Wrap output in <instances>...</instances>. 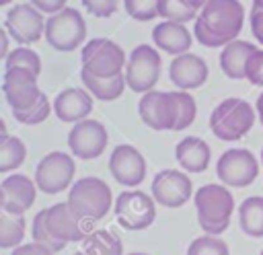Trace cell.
Wrapping results in <instances>:
<instances>
[{"label": "cell", "mask_w": 263, "mask_h": 255, "mask_svg": "<svg viewBox=\"0 0 263 255\" xmlns=\"http://www.w3.org/2000/svg\"><path fill=\"white\" fill-rule=\"evenodd\" d=\"M197 222L205 234L218 236L230 224V216L234 212V197L226 185L208 183L199 187L193 195Z\"/></svg>", "instance_id": "obj_1"}, {"label": "cell", "mask_w": 263, "mask_h": 255, "mask_svg": "<svg viewBox=\"0 0 263 255\" xmlns=\"http://www.w3.org/2000/svg\"><path fill=\"white\" fill-rule=\"evenodd\" d=\"M255 123V109L238 97H228L210 113V130L218 140L236 142L245 138Z\"/></svg>", "instance_id": "obj_2"}, {"label": "cell", "mask_w": 263, "mask_h": 255, "mask_svg": "<svg viewBox=\"0 0 263 255\" xmlns=\"http://www.w3.org/2000/svg\"><path fill=\"white\" fill-rule=\"evenodd\" d=\"M70 208L86 222H95L107 216L113 206L111 187L99 177H82L78 179L68 193Z\"/></svg>", "instance_id": "obj_3"}, {"label": "cell", "mask_w": 263, "mask_h": 255, "mask_svg": "<svg viewBox=\"0 0 263 255\" xmlns=\"http://www.w3.org/2000/svg\"><path fill=\"white\" fill-rule=\"evenodd\" d=\"M197 21L210 29L226 47L242 31L245 8L238 0H208L197 14Z\"/></svg>", "instance_id": "obj_4"}, {"label": "cell", "mask_w": 263, "mask_h": 255, "mask_svg": "<svg viewBox=\"0 0 263 255\" xmlns=\"http://www.w3.org/2000/svg\"><path fill=\"white\" fill-rule=\"evenodd\" d=\"M80 62H82V70L84 72H88L92 76H99V78L119 76L121 68L127 64L123 49L115 41H111L107 37L90 39L82 47Z\"/></svg>", "instance_id": "obj_5"}, {"label": "cell", "mask_w": 263, "mask_h": 255, "mask_svg": "<svg viewBox=\"0 0 263 255\" xmlns=\"http://www.w3.org/2000/svg\"><path fill=\"white\" fill-rule=\"evenodd\" d=\"M86 39V23L76 8H64L45 21V41L58 51H74Z\"/></svg>", "instance_id": "obj_6"}, {"label": "cell", "mask_w": 263, "mask_h": 255, "mask_svg": "<svg viewBox=\"0 0 263 255\" xmlns=\"http://www.w3.org/2000/svg\"><path fill=\"white\" fill-rule=\"evenodd\" d=\"M154 204V197L140 189L121 191L115 199V218L125 230H144L156 218Z\"/></svg>", "instance_id": "obj_7"}, {"label": "cell", "mask_w": 263, "mask_h": 255, "mask_svg": "<svg viewBox=\"0 0 263 255\" xmlns=\"http://www.w3.org/2000/svg\"><path fill=\"white\" fill-rule=\"evenodd\" d=\"M160 78V53L142 43L132 49L125 64V82L134 93H150Z\"/></svg>", "instance_id": "obj_8"}, {"label": "cell", "mask_w": 263, "mask_h": 255, "mask_svg": "<svg viewBox=\"0 0 263 255\" xmlns=\"http://www.w3.org/2000/svg\"><path fill=\"white\" fill-rule=\"evenodd\" d=\"M74 171H76V165L70 154L60 152V150L49 152L37 162V169H35L37 189L49 195L62 193L66 191V187H70L74 179Z\"/></svg>", "instance_id": "obj_9"}, {"label": "cell", "mask_w": 263, "mask_h": 255, "mask_svg": "<svg viewBox=\"0 0 263 255\" xmlns=\"http://www.w3.org/2000/svg\"><path fill=\"white\" fill-rule=\"evenodd\" d=\"M218 179L226 187H247L259 175V162L247 148H230L216 162Z\"/></svg>", "instance_id": "obj_10"}, {"label": "cell", "mask_w": 263, "mask_h": 255, "mask_svg": "<svg viewBox=\"0 0 263 255\" xmlns=\"http://www.w3.org/2000/svg\"><path fill=\"white\" fill-rule=\"evenodd\" d=\"M2 93L6 103L12 111H27L31 109L39 97L43 95L37 86V74L27 68H10L4 70L2 78Z\"/></svg>", "instance_id": "obj_11"}, {"label": "cell", "mask_w": 263, "mask_h": 255, "mask_svg": "<svg viewBox=\"0 0 263 255\" xmlns=\"http://www.w3.org/2000/svg\"><path fill=\"white\" fill-rule=\"evenodd\" d=\"M138 113L142 121L156 132L173 130L177 125V97L175 90H150L138 103Z\"/></svg>", "instance_id": "obj_12"}, {"label": "cell", "mask_w": 263, "mask_h": 255, "mask_svg": "<svg viewBox=\"0 0 263 255\" xmlns=\"http://www.w3.org/2000/svg\"><path fill=\"white\" fill-rule=\"evenodd\" d=\"M109 136L101 121L97 119H84L74 123V128L68 134V148L76 158L92 160L101 156L107 148Z\"/></svg>", "instance_id": "obj_13"}, {"label": "cell", "mask_w": 263, "mask_h": 255, "mask_svg": "<svg viewBox=\"0 0 263 255\" xmlns=\"http://www.w3.org/2000/svg\"><path fill=\"white\" fill-rule=\"evenodd\" d=\"M47 228L62 243H80L92 232V222L82 220L68 202L53 204L47 208Z\"/></svg>", "instance_id": "obj_14"}, {"label": "cell", "mask_w": 263, "mask_h": 255, "mask_svg": "<svg viewBox=\"0 0 263 255\" xmlns=\"http://www.w3.org/2000/svg\"><path fill=\"white\" fill-rule=\"evenodd\" d=\"M4 29L10 37L21 45H31L45 35L43 12H39L33 4H16L6 12Z\"/></svg>", "instance_id": "obj_15"}, {"label": "cell", "mask_w": 263, "mask_h": 255, "mask_svg": "<svg viewBox=\"0 0 263 255\" xmlns=\"http://www.w3.org/2000/svg\"><path fill=\"white\" fill-rule=\"evenodd\" d=\"M150 189L154 202H158L164 208H181L193 195L191 179L177 169H164L156 173Z\"/></svg>", "instance_id": "obj_16"}, {"label": "cell", "mask_w": 263, "mask_h": 255, "mask_svg": "<svg viewBox=\"0 0 263 255\" xmlns=\"http://www.w3.org/2000/svg\"><path fill=\"white\" fill-rule=\"evenodd\" d=\"M109 171L113 179L125 187H138L146 179V160L132 144H119L109 156Z\"/></svg>", "instance_id": "obj_17"}, {"label": "cell", "mask_w": 263, "mask_h": 255, "mask_svg": "<svg viewBox=\"0 0 263 255\" xmlns=\"http://www.w3.org/2000/svg\"><path fill=\"white\" fill-rule=\"evenodd\" d=\"M37 197V183L27 175L14 173L6 177L0 185V206L4 214L23 216Z\"/></svg>", "instance_id": "obj_18"}, {"label": "cell", "mask_w": 263, "mask_h": 255, "mask_svg": "<svg viewBox=\"0 0 263 255\" xmlns=\"http://www.w3.org/2000/svg\"><path fill=\"white\" fill-rule=\"evenodd\" d=\"M168 76L179 90H193L203 86V82L208 80V64L203 58L187 51L171 62Z\"/></svg>", "instance_id": "obj_19"}, {"label": "cell", "mask_w": 263, "mask_h": 255, "mask_svg": "<svg viewBox=\"0 0 263 255\" xmlns=\"http://www.w3.org/2000/svg\"><path fill=\"white\" fill-rule=\"evenodd\" d=\"M92 111V95L84 88H64L53 99V113L60 121L78 123Z\"/></svg>", "instance_id": "obj_20"}, {"label": "cell", "mask_w": 263, "mask_h": 255, "mask_svg": "<svg viewBox=\"0 0 263 255\" xmlns=\"http://www.w3.org/2000/svg\"><path fill=\"white\" fill-rule=\"evenodd\" d=\"M175 158L185 171L203 173L210 167L212 150L205 140H201L197 136H187L175 146Z\"/></svg>", "instance_id": "obj_21"}, {"label": "cell", "mask_w": 263, "mask_h": 255, "mask_svg": "<svg viewBox=\"0 0 263 255\" xmlns=\"http://www.w3.org/2000/svg\"><path fill=\"white\" fill-rule=\"evenodd\" d=\"M152 41L158 49L173 53L177 58L181 53H187V49L191 47V33L181 23L162 21L152 29Z\"/></svg>", "instance_id": "obj_22"}, {"label": "cell", "mask_w": 263, "mask_h": 255, "mask_svg": "<svg viewBox=\"0 0 263 255\" xmlns=\"http://www.w3.org/2000/svg\"><path fill=\"white\" fill-rule=\"evenodd\" d=\"M257 47L249 41H242V39H234L230 41L226 47H222V53H220V68L222 72L232 78V80H242L247 76V62H249V56L255 51Z\"/></svg>", "instance_id": "obj_23"}, {"label": "cell", "mask_w": 263, "mask_h": 255, "mask_svg": "<svg viewBox=\"0 0 263 255\" xmlns=\"http://www.w3.org/2000/svg\"><path fill=\"white\" fill-rule=\"evenodd\" d=\"M80 80L84 84V88L99 101H115L121 97L123 88H125V74H119V76H113V78H99V76H92L84 70H80Z\"/></svg>", "instance_id": "obj_24"}, {"label": "cell", "mask_w": 263, "mask_h": 255, "mask_svg": "<svg viewBox=\"0 0 263 255\" xmlns=\"http://www.w3.org/2000/svg\"><path fill=\"white\" fill-rule=\"evenodd\" d=\"M74 255H123V243L111 230H92Z\"/></svg>", "instance_id": "obj_25"}, {"label": "cell", "mask_w": 263, "mask_h": 255, "mask_svg": "<svg viewBox=\"0 0 263 255\" xmlns=\"http://www.w3.org/2000/svg\"><path fill=\"white\" fill-rule=\"evenodd\" d=\"M238 224L247 236H263V197L251 195L238 206Z\"/></svg>", "instance_id": "obj_26"}, {"label": "cell", "mask_w": 263, "mask_h": 255, "mask_svg": "<svg viewBox=\"0 0 263 255\" xmlns=\"http://www.w3.org/2000/svg\"><path fill=\"white\" fill-rule=\"evenodd\" d=\"M25 156H27V146L21 138L16 136L0 138V171L2 173L14 171L16 167H21L25 162Z\"/></svg>", "instance_id": "obj_27"}, {"label": "cell", "mask_w": 263, "mask_h": 255, "mask_svg": "<svg viewBox=\"0 0 263 255\" xmlns=\"http://www.w3.org/2000/svg\"><path fill=\"white\" fill-rule=\"evenodd\" d=\"M25 218L2 214L0 216V247L2 249H16L25 239Z\"/></svg>", "instance_id": "obj_28"}, {"label": "cell", "mask_w": 263, "mask_h": 255, "mask_svg": "<svg viewBox=\"0 0 263 255\" xmlns=\"http://www.w3.org/2000/svg\"><path fill=\"white\" fill-rule=\"evenodd\" d=\"M197 14L195 8H191L185 0H158V16L171 23H189Z\"/></svg>", "instance_id": "obj_29"}, {"label": "cell", "mask_w": 263, "mask_h": 255, "mask_svg": "<svg viewBox=\"0 0 263 255\" xmlns=\"http://www.w3.org/2000/svg\"><path fill=\"white\" fill-rule=\"evenodd\" d=\"M47 208H43V210H39L37 214H35V218H33V226H31V234H33V241L35 243H39V245H45L47 249H51L53 253H58V251H62L64 247H66V243H62V241H58L51 232H49V228H47Z\"/></svg>", "instance_id": "obj_30"}, {"label": "cell", "mask_w": 263, "mask_h": 255, "mask_svg": "<svg viewBox=\"0 0 263 255\" xmlns=\"http://www.w3.org/2000/svg\"><path fill=\"white\" fill-rule=\"evenodd\" d=\"M10 68H27V70H31L39 76L41 58L37 56V51L29 49V47H14L8 53V58L4 60V70H10Z\"/></svg>", "instance_id": "obj_31"}, {"label": "cell", "mask_w": 263, "mask_h": 255, "mask_svg": "<svg viewBox=\"0 0 263 255\" xmlns=\"http://www.w3.org/2000/svg\"><path fill=\"white\" fill-rule=\"evenodd\" d=\"M187 255H230V249L220 236L201 234L189 243Z\"/></svg>", "instance_id": "obj_32"}, {"label": "cell", "mask_w": 263, "mask_h": 255, "mask_svg": "<svg viewBox=\"0 0 263 255\" xmlns=\"http://www.w3.org/2000/svg\"><path fill=\"white\" fill-rule=\"evenodd\" d=\"M175 97H177V125H175V132H181V130H185L193 123L195 113H197V105H195V99L187 90H175Z\"/></svg>", "instance_id": "obj_33"}, {"label": "cell", "mask_w": 263, "mask_h": 255, "mask_svg": "<svg viewBox=\"0 0 263 255\" xmlns=\"http://www.w3.org/2000/svg\"><path fill=\"white\" fill-rule=\"evenodd\" d=\"M51 111H53V105H49V99H47L45 95H41L39 101H37L31 109H27V111H12V115H14V119H16L18 123L37 125V123L45 121Z\"/></svg>", "instance_id": "obj_34"}, {"label": "cell", "mask_w": 263, "mask_h": 255, "mask_svg": "<svg viewBox=\"0 0 263 255\" xmlns=\"http://www.w3.org/2000/svg\"><path fill=\"white\" fill-rule=\"evenodd\" d=\"M123 6L136 21H152L158 16V0H123Z\"/></svg>", "instance_id": "obj_35"}, {"label": "cell", "mask_w": 263, "mask_h": 255, "mask_svg": "<svg viewBox=\"0 0 263 255\" xmlns=\"http://www.w3.org/2000/svg\"><path fill=\"white\" fill-rule=\"evenodd\" d=\"M251 84L255 86H263V49H255L251 56H249V62H247V76H245Z\"/></svg>", "instance_id": "obj_36"}, {"label": "cell", "mask_w": 263, "mask_h": 255, "mask_svg": "<svg viewBox=\"0 0 263 255\" xmlns=\"http://www.w3.org/2000/svg\"><path fill=\"white\" fill-rule=\"evenodd\" d=\"M84 8L95 16H111L117 10V0H82Z\"/></svg>", "instance_id": "obj_37"}, {"label": "cell", "mask_w": 263, "mask_h": 255, "mask_svg": "<svg viewBox=\"0 0 263 255\" xmlns=\"http://www.w3.org/2000/svg\"><path fill=\"white\" fill-rule=\"evenodd\" d=\"M193 33H195V39L203 45V47H224V43L210 31V29H205L197 19H195V27H193Z\"/></svg>", "instance_id": "obj_38"}, {"label": "cell", "mask_w": 263, "mask_h": 255, "mask_svg": "<svg viewBox=\"0 0 263 255\" xmlns=\"http://www.w3.org/2000/svg\"><path fill=\"white\" fill-rule=\"evenodd\" d=\"M31 4L39 10V12H43V14H58L60 10H64L66 8V0H31Z\"/></svg>", "instance_id": "obj_39"}, {"label": "cell", "mask_w": 263, "mask_h": 255, "mask_svg": "<svg viewBox=\"0 0 263 255\" xmlns=\"http://www.w3.org/2000/svg\"><path fill=\"white\" fill-rule=\"evenodd\" d=\"M10 255H53V251L47 249L45 245H39V243L31 241V243H27V245H21V247L12 249Z\"/></svg>", "instance_id": "obj_40"}, {"label": "cell", "mask_w": 263, "mask_h": 255, "mask_svg": "<svg viewBox=\"0 0 263 255\" xmlns=\"http://www.w3.org/2000/svg\"><path fill=\"white\" fill-rule=\"evenodd\" d=\"M249 21H251V33H253V37L263 45V10L261 8H253Z\"/></svg>", "instance_id": "obj_41"}, {"label": "cell", "mask_w": 263, "mask_h": 255, "mask_svg": "<svg viewBox=\"0 0 263 255\" xmlns=\"http://www.w3.org/2000/svg\"><path fill=\"white\" fill-rule=\"evenodd\" d=\"M0 39H2V47H0V58L2 60H6L8 58V31L4 29V31H0Z\"/></svg>", "instance_id": "obj_42"}, {"label": "cell", "mask_w": 263, "mask_h": 255, "mask_svg": "<svg viewBox=\"0 0 263 255\" xmlns=\"http://www.w3.org/2000/svg\"><path fill=\"white\" fill-rule=\"evenodd\" d=\"M255 109H257V115H259V121L263 125V93L257 97V103H255Z\"/></svg>", "instance_id": "obj_43"}, {"label": "cell", "mask_w": 263, "mask_h": 255, "mask_svg": "<svg viewBox=\"0 0 263 255\" xmlns=\"http://www.w3.org/2000/svg\"><path fill=\"white\" fill-rule=\"evenodd\" d=\"M185 2H187L191 8L199 10V8H203V6H205V2H208V0H185Z\"/></svg>", "instance_id": "obj_44"}, {"label": "cell", "mask_w": 263, "mask_h": 255, "mask_svg": "<svg viewBox=\"0 0 263 255\" xmlns=\"http://www.w3.org/2000/svg\"><path fill=\"white\" fill-rule=\"evenodd\" d=\"M253 8H261L263 10V0H253Z\"/></svg>", "instance_id": "obj_45"}, {"label": "cell", "mask_w": 263, "mask_h": 255, "mask_svg": "<svg viewBox=\"0 0 263 255\" xmlns=\"http://www.w3.org/2000/svg\"><path fill=\"white\" fill-rule=\"evenodd\" d=\"M127 255H148V253H142V251H136V253H127Z\"/></svg>", "instance_id": "obj_46"}, {"label": "cell", "mask_w": 263, "mask_h": 255, "mask_svg": "<svg viewBox=\"0 0 263 255\" xmlns=\"http://www.w3.org/2000/svg\"><path fill=\"white\" fill-rule=\"evenodd\" d=\"M10 2H12V0H0V4H2V6H4V4H10Z\"/></svg>", "instance_id": "obj_47"}, {"label": "cell", "mask_w": 263, "mask_h": 255, "mask_svg": "<svg viewBox=\"0 0 263 255\" xmlns=\"http://www.w3.org/2000/svg\"><path fill=\"white\" fill-rule=\"evenodd\" d=\"M261 162H263V148H261Z\"/></svg>", "instance_id": "obj_48"}, {"label": "cell", "mask_w": 263, "mask_h": 255, "mask_svg": "<svg viewBox=\"0 0 263 255\" xmlns=\"http://www.w3.org/2000/svg\"><path fill=\"white\" fill-rule=\"evenodd\" d=\"M259 255H263V251H261V253H259Z\"/></svg>", "instance_id": "obj_49"}]
</instances>
